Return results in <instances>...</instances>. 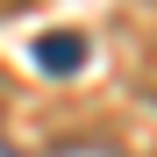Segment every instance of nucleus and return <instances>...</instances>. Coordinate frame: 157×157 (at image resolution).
Masks as SVG:
<instances>
[{
  "label": "nucleus",
  "instance_id": "f03ea898",
  "mask_svg": "<svg viewBox=\"0 0 157 157\" xmlns=\"http://www.w3.org/2000/svg\"><path fill=\"white\" fill-rule=\"evenodd\" d=\"M36 157H128V150L107 143V136H57V143H43Z\"/></svg>",
  "mask_w": 157,
  "mask_h": 157
},
{
  "label": "nucleus",
  "instance_id": "f257e3e1",
  "mask_svg": "<svg viewBox=\"0 0 157 157\" xmlns=\"http://www.w3.org/2000/svg\"><path fill=\"white\" fill-rule=\"evenodd\" d=\"M86 57H93V43L78 36V29H50V36H36V64H43L50 78H71Z\"/></svg>",
  "mask_w": 157,
  "mask_h": 157
}]
</instances>
